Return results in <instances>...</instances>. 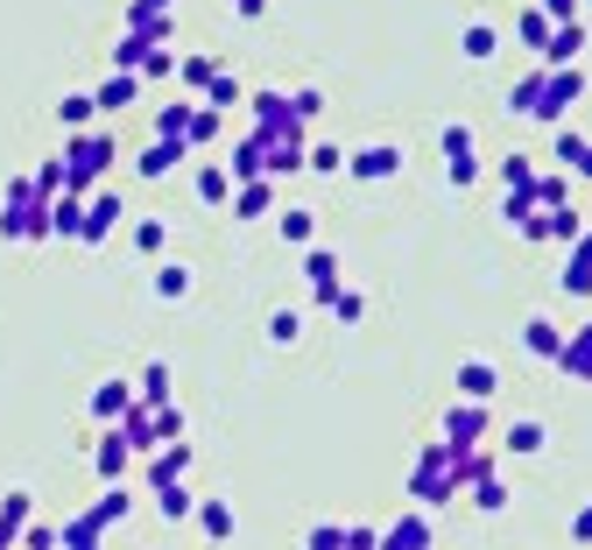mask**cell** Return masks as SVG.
I'll return each instance as SVG.
<instances>
[{"instance_id": "7", "label": "cell", "mask_w": 592, "mask_h": 550, "mask_svg": "<svg viewBox=\"0 0 592 550\" xmlns=\"http://www.w3.org/2000/svg\"><path fill=\"white\" fill-rule=\"evenodd\" d=\"M346 177H353V184H388V177H403V142H367L360 156H346Z\"/></svg>"}, {"instance_id": "41", "label": "cell", "mask_w": 592, "mask_h": 550, "mask_svg": "<svg viewBox=\"0 0 592 550\" xmlns=\"http://www.w3.org/2000/svg\"><path fill=\"white\" fill-rule=\"evenodd\" d=\"M135 79H163V85H169V79H177V50H169V43H148Z\"/></svg>"}, {"instance_id": "15", "label": "cell", "mask_w": 592, "mask_h": 550, "mask_svg": "<svg viewBox=\"0 0 592 550\" xmlns=\"http://www.w3.org/2000/svg\"><path fill=\"white\" fill-rule=\"evenodd\" d=\"M184 156H190V142H177V135H156V142H148L142 156H135V169H142L148 184H163V177H169V169H177Z\"/></svg>"}, {"instance_id": "2", "label": "cell", "mask_w": 592, "mask_h": 550, "mask_svg": "<svg viewBox=\"0 0 592 550\" xmlns=\"http://www.w3.org/2000/svg\"><path fill=\"white\" fill-rule=\"evenodd\" d=\"M64 163H71V177H79V191H92V184L113 177V163H121V142L100 135V127H71V135H64Z\"/></svg>"}, {"instance_id": "53", "label": "cell", "mask_w": 592, "mask_h": 550, "mask_svg": "<svg viewBox=\"0 0 592 550\" xmlns=\"http://www.w3.org/2000/svg\"><path fill=\"white\" fill-rule=\"evenodd\" d=\"M269 339H276V346H297V339H303V318H297V311H276V318H269Z\"/></svg>"}, {"instance_id": "33", "label": "cell", "mask_w": 592, "mask_h": 550, "mask_svg": "<svg viewBox=\"0 0 592 550\" xmlns=\"http://www.w3.org/2000/svg\"><path fill=\"white\" fill-rule=\"evenodd\" d=\"M550 29H558V22H550L537 0H522V14H515V35H522L529 50H543V43H550Z\"/></svg>"}, {"instance_id": "59", "label": "cell", "mask_w": 592, "mask_h": 550, "mask_svg": "<svg viewBox=\"0 0 592 550\" xmlns=\"http://www.w3.org/2000/svg\"><path fill=\"white\" fill-rule=\"evenodd\" d=\"M226 8H233V14H247V22H255V14H269V0H226Z\"/></svg>"}, {"instance_id": "35", "label": "cell", "mask_w": 592, "mask_h": 550, "mask_svg": "<svg viewBox=\"0 0 592 550\" xmlns=\"http://www.w3.org/2000/svg\"><path fill=\"white\" fill-rule=\"evenodd\" d=\"M35 191H43V198H64V191H79V177H71V163H64V156H50L43 169H35Z\"/></svg>"}, {"instance_id": "60", "label": "cell", "mask_w": 592, "mask_h": 550, "mask_svg": "<svg viewBox=\"0 0 592 550\" xmlns=\"http://www.w3.org/2000/svg\"><path fill=\"white\" fill-rule=\"evenodd\" d=\"M564 255H579V261H592V234H585V226H579V240H571Z\"/></svg>"}, {"instance_id": "28", "label": "cell", "mask_w": 592, "mask_h": 550, "mask_svg": "<svg viewBox=\"0 0 592 550\" xmlns=\"http://www.w3.org/2000/svg\"><path fill=\"white\" fill-rule=\"evenodd\" d=\"M198 100H205V106H219V113H233V106L247 100V85L233 79V71H212V79L198 85Z\"/></svg>"}, {"instance_id": "1", "label": "cell", "mask_w": 592, "mask_h": 550, "mask_svg": "<svg viewBox=\"0 0 592 550\" xmlns=\"http://www.w3.org/2000/svg\"><path fill=\"white\" fill-rule=\"evenodd\" d=\"M0 240H14V248H43L50 240V198L35 191V177H14L0 191Z\"/></svg>"}, {"instance_id": "23", "label": "cell", "mask_w": 592, "mask_h": 550, "mask_svg": "<svg viewBox=\"0 0 592 550\" xmlns=\"http://www.w3.org/2000/svg\"><path fill=\"white\" fill-rule=\"evenodd\" d=\"M558 169H564L571 184H592V142H585V135H571V127L558 135Z\"/></svg>"}, {"instance_id": "39", "label": "cell", "mask_w": 592, "mask_h": 550, "mask_svg": "<svg viewBox=\"0 0 592 550\" xmlns=\"http://www.w3.org/2000/svg\"><path fill=\"white\" fill-rule=\"evenodd\" d=\"M135 403H169V360H148V367H142Z\"/></svg>"}, {"instance_id": "19", "label": "cell", "mask_w": 592, "mask_h": 550, "mask_svg": "<svg viewBox=\"0 0 592 550\" xmlns=\"http://www.w3.org/2000/svg\"><path fill=\"white\" fill-rule=\"evenodd\" d=\"M190 522H198L212 543H233V537H240V516H233V501H198V508H190Z\"/></svg>"}, {"instance_id": "26", "label": "cell", "mask_w": 592, "mask_h": 550, "mask_svg": "<svg viewBox=\"0 0 592 550\" xmlns=\"http://www.w3.org/2000/svg\"><path fill=\"white\" fill-rule=\"evenodd\" d=\"M56 543H64V550H100V543H106V522L85 508V516H71L64 529H56Z\"/></svg>"}, {"instance_id": "10", "label": "cell", "mask_w": 592, "mask_h": 550, "mask_svg": "<svg viewBox=\"0 0 592 550\" xmlns=\"http://www.w3.org/2000/svg\"><path fill=\"white\" fill-rule=\"evenodd\" d=\"M311 303H318V311L324 318H339V325H360V318H367V297H360V290H346V282H311Z\"/></svg>"}, {"instance_id": "34", "label": "cell", "mask_w": 592, "mask_h": 550, "mask_svg": "<svg viewBox=\"0 0 592 550\" xmlns=\"http://www.w3.org/2000/svg\"><path fill=\"white\" fill-rule=\"evenodd\" d=\"M558 290H564L571 303H592V261H579V255H564V269H558Z\"/></svg>"}, {"instance_id": "11", "label": "cell", "mask_w": 592, "mask_h": 550, "mask_svg": "<svg viewBox=\"0 0 592 550\" xmlns=\"http://www.w3.org/2000/svg\"><path fill=\"white\" fill-rule=\"evenodd\" d=\"M437 543V529H430V508H409L395 529H381V543L374 550H430Z\"/></svg>"}, {"instance_id": "52", "label": "cell", "mask_w": 592, "mask_h": 550, "mask_svg": "<svg viewBox=\"0 0 592 550\" xmlns=\"http://www.w3.org/2000/svg\"><path fill=\"white\" fill-rule=\"evenodd\" d=\"M303 276H311V282H332V276H339V255H332V248H311V255H303Z\"/></svg>"}, {"instance_id": "17", "label": "cell", "mask_w": 592, "mask_h": 550, "mask_svg": "<svg viewBox=\"0 0 592 550\" xmlns=\"http://www.w3.org/2000/svg\"><path fill=\"white\" fill-rule=\"evenodd\" d=\"M142 459H148V487H163V480H184V473H190V445L169 438L156 452H142Z\"/></svg>"}, {"instance_id": "27", "label": "cell", "mask_w": 592, "mask_h": 550, "mask_svg": "<svg viewBox=\"0 0 592 550\" xmlns=\"http://www.w3.org/2000/svg\"><path fill=\"white\" fill-rule=\"evenodd\" d=\"M219 135H226V113L198 100V106H190V127H184V142H190V148H212Z\"/></svg>"}, {"instance_id": "37", "label": "cell", "mask_w": 592, "mask_h": 550, "mask_svg": "<svg viewBox=\"0 0 592 550\" xmlns=\"http://www.w3.org/2000/svg\"><path fill=\"white\" fill-rule=\"evenodd\" d=\"M156 297L163 303H184L190 297V269H184V261H156Z\"/></svg>"}, {"instance_id": "36", "label": "cell", "mask_w": 592, "mask_h": 550, "mask_svg": "<svg viewBox=\"0 0 592 550\" xmlns=\"http://www.w3.org/2000/svg\"><path fill=\"white\" fill-rule=\"evenodd\" d=\"M303 169H318V177H339V169H346V148H339V142H303Z\"/></svg>"}, {"instance_id": "56", "label": "cell", "mask_w": 592, "mask_h": 550, "mask_svg": "<svg viewBox=\"0 0 592 550\" xmlns=\"http://www.w3.org/2000/svg\"><path fill=\"white\" fill-rule=\"evenodd\" d=\"M529 177H537V163H529V156H508V163H501V184H508V191H522Z\"/></svg>"}, {"instance_id": "47", "label": "cell", "mask_w": 592, "mask_h": 550, "mask_svg": "<svg viewBox=\"0 0 592 550\" xmlns=\"http://www.w3.org/2000/svg\"><path fill=\"white\" fill-rule=\"evenodd\" d=\"M529 191H537V205H564L571 198V177H564V169H550V177H529Z\"/></svg>"}, {"instance_id": "16", "label": "cell", "mask_w": 592, "mask_h": 550, "mask_svg": "<svg viewBox=\"0 0 592 550\" xmlns=\"http://www.w3.org/2000/svg\"><path fill=\"white\" fill-rule=\"evenodd\" d=\"M579 56H585V14H579V22H558V29H550V43L537 50V64H579Z\"/></svg>"}, {"instance_id": "18", "label": "cell", "mask_w": 592, "mask_h": 550, "mask_svg": "<svg viewBox=\"0 0 592 550\" xmlns=\"http://www.w3.org/2000/svg\"><path fill=\"white\" fill-rule=\"evenodd\" d=\"M127 409H135V382H121V374H113V382L92 388V416H100V424H121Z\"/></svg>"}, {"instance_id": "8", "label": "cell", "mask_w": 592, "mask_h": 550, "mask_svg": "<svg viewBox=\"0 0 592 550\" xmlns=\"http://www.w3.org/2000/svg\"><path fill=\"white\" fill-rule=\"evenodd\" d=\"M276 198H282V184H276V177H240V184H233V198H226V212H233L240 226H255V219H269V212H276Z\"/></svg>"}, {"instance_id": "51", "label": "cell", "mask_w": 592, "mask_h": 550, "mask_svg": "<svg viewBox=\"0 0 592 550\" xmlns=\"http://www.w3.org/2000/svg\"><path fill=\"white\" fill-rule=\"evenodd\" d=\"M445 169H451V191H472V184H480V156H445Z\"/></svg>"}, {"instance_id": "13", "label": "cell", "mask_w": 592, "mask_h": 550, "mask_svg": "<svg viewBox=\"0 0 592 550\" xmlns=\"http://www.w3.org/2000/svg\"><path fill=\"white\" fill-rule=\"evenodd\" d=\"M92 473H100V480H127V473H135V445H127L113 424H106V438L92 445Z\"/></svg>"}, {"instance_id": "58", "label": "cell", "mask_w": 592, "mask_h": 550, "mask_svg": "<svg viewBox=\"0 0 592 550\" xmlns=\"http://www.w3.org/2000/svg\"><path fill=\"white\" fill-rule=\"evenodd\" d=\"M571 543H592V501L579 508V516H571Z\"/></svg>"}, {"instance_id": "61", "label": "cell", "mask_w": 592, "mask_h": 550, "mask_svg": "<svg viewBox=\"0 0 592 550\" xmlns=\"http://www.w3.org/2000/svg\"><path fill=\"white\" fill-rule=\"evenodd\" d=\"M585 8H592V0H585Z\"/></svg>"}, {"instance_id": "42", "label": "cell", "mask_w": 592, "mask_h": 550, "mask_svg": "<svg viewBox=\"0 0 592 550\" xmlns=\"http://www.w3.org/2000/svg\"><path fill=\"white\" fill-rule=\"evenodd\" d=\"M282 240H290V248H311V240H318V212L290 205V212H282Z\"/></svg>"}, {"instance_id": "6", "label": "cell", "mask_w": 592, "mask_h": 550, "mask_svg": "<svg viewBox=\"0 0 592 550\" xmlns=\"http://www.w3.org/2000/svg\"><path fill=\"white\" fill-rule=\"evenodd\" d=\"M487 430H494V409L472 403V395H458V403L445 409V430H437V438L445 445H487Z\"/></svg>"}, {"instance_id": "22", "label": "cell", "mask_w": 592, "mask_h": 550, "mask_svg": "<svg viewBox=\"0 0 592 550\" xmlns=\"http://www.w3.org/2000/svg\"><path fill=\"white\" fill-rule=\"evenodd\" d=\"M501 219H508V226H515V234H522V240H537V219H543L537 191H529V184H522V191H508V198H501Z\"/></svg>"}, {"instance_id": "12", "label": "cell", "mask_w": 592, "mask_h": 550, "mask_svg": "<svg viewBox=\"0 0 592 550\" xmlns=\"http://www.w3.org/2000/svg\"><path fill=\"white\" fill-rule=\"evenodd\" d=\"M550 367L571 374V382H592V318H585L579 332H564V346L550 353Z\"/></svg>"}, {"instance_id": "32", "label": "cell", "mask_w": 592, "mask_h": 550, "mask_svg": "<svg viewBox=\"0 0 592 550\" xmlns=\"http://www.w3.org/2000/svg\"><path fill=\"white\" fill-rule=\"evenodd\" d=\"M156 508H163V522H190V508H198V495H190L184 480H163V487H156Z\"/></svg>"}, {"instance_id": "31", "label": "cell", "mask_w": 592, "mask_h": 550, "mask_svg": "<svg viewBox=\"0 0 592 550\" xmlns=\"http://www.w3.org/2000/svg\"><path fill=\"white\" fill-rule=\"evenodd\" d=\"M190 191H198L205 212H226V198H233V177H226V169H198V184H190Z\"/></svg>"}, {"instance_id": "38", "label": "cell", "mask_w": 592, "mask_h": 550, "mask_svg": "<svg viewBox=\"0 0 592 550\" xmlns=\"http://www.w3.org/2000/svg\"><path fill=\"white\" fill-rule=\"evenodd\" d=\"M522 346H529V353H537V360H550V353H558V346H564V332H558V325H550V318H529V325H522Z\"/></svg>"}, {"instance_id": "49", "label": "cell", "mask_w": 592, "mask_h": 550, "mask_svg": "<svg viewBox=\"0 0 592 550\" xmlns=\"http://www.w3.org/2000/svg\"><path fill=\"white\" fill-rule=\"evenodd\" d=\"M212 71H219L212 56H177V79H169V85H190V92H198L205 79H212Z\"/></svg>"}, {"instance_id": "45", "label": "cell", "mask_w": 592, "mask_h": 550, "mask_svg": "<svg viewBox=\"0 0 592 550\" xmlns=\"http://www.w3.org/2000/svg\"><path fill=\"white\" fill-rule=\"evenodd\" d=\"M437 156H472V127L445 121V127H437Z\"/></svg>"}, {"instance_id": "29", "label": "cell", "mask_w": 592, "mask_h": 550, "mask_svg": "<svg viewBox=\"0 0 592 550\" xmlns=\"http://www.w3.org/2000/svg\"><path fill=\"white\" fill-rule=\"evenodd\" d=\"M543 445H550V430L537 424V416H515V424H508V452H515V459H537Z\"/></svg>"}, {"instance_id": "30", "label": "cell", "mask_w": 592, "mask_h": 550, "mask_svg": "<svg viewBox=\"0 0 592 550\" xmlns=\"http://www.w3.org/2000/svg\"><path fill=\"white\" fill-rule=\"evenodd\" d=\"M537 92H543V64L522 71V79L508 85V113H515V121H537Z\"/></svg>"}, {"instance_id": "44", "label": "cell", "mask_w": 592, "mask_h": 550, "mask_svg": "<svg viewBox=\"0 0 592 550\" xmlns=\"http://www.w3.org/2000/svg\"><path fill=\"white\" fill-rule=\"evenodd\" d=\"M92 113H100V106H92V92H64V100H56V121H64V127H92Z\"/></svg>"}, {"instance_id": "43", "label": "cell", "mask_w": 592, "mask_h": 550, "mask_svg": "<svg viewBox=\"0 0 592 550\" xmlns=\"http://www.w3.org/2000/svg\"><path fill=\"white\" fill-rule=\"evenodd\" d=\"M135 255H148V261L169 255V226H163V219H142V226H135Z\"/></svg>"}, {"instance_id": "48", "label": "cell", "mask_w": 592, "mask_h": 550, "mask_svg": "<svg viewBox=\"0 0 592 550\" xmlns=\"http://www.w3.org/2000/svg\"><path fill=\"white\" fill-rule=\"evenodd\" d=\"M190 106H198V100H169V106L156 113V135H177V142H184V127H190Z\"/></svg>"}, {"instance_id": "54", "label": "cell", "mask_w": 592, "mask_h": 550, "mask_svg": "<svg viewBox=\"0 0 592 550\" xmlns=\"http://www.w3.org/2000/svg\"><path fill=\"white\" fill-rule=\"evenodd\" d=\"M303 543H311V550H346V529H339V522H318V529H303Z\"/></svg>"}, {"instance_id": "55", "label": "cell", "mask_w": 592, "mask_h": 550, "mask_svg": "<svg viewBox=\"0 0 592 550\" xmlns=\"http://www.w3.org/2000/svg\"><path fill=\"white\" fill-rule=\"evenodd\" d=\"M290 113H297V121H303V127H311V121H318V113H324V92H311V85H303V92H290Z\"/></svg>"}, {"instance_id": "5", "label": "cell", "mask_w": 592, "mask_h": 550, "mask_svg": "<svg viewBox=\"0 0 592 550\" xmlns=\"http://www.w3.org/2000/svg\"><path fill=\"white\" fill-rule=\"evenodd\" d=\"M121 219H127L121 191H106V184H92V191H85V226H79V248H106V240L121 234Z\"/></svg>"}, {"instance_id": "9", "label": "cell", "mask_w": 592, "mask_h": 550, "mask_svg": "<svg viewBox=\"0 0 592 550\" xmlns=\"http://www.w3.org/2000/svg\"><path fill=\"white\" fill-rule=\"evenodd\" d=\"M127 35H142V43H169V29H177V0H127Z\"/></svg>"}, {"instance_id": "50", "label": "cell", "mask_w": 592, "mask_h": 550, "mask_svg": "<svg viewBox=\"0 0 592 550\" xmlns=\"http://www.w3.org/2000/svg\"><path fill=\"white\" fill-rule=\"evenodd\" d=\"M142 50H148L142 35H127V29H121V35H113V71H142Z\"/></svg>"}, {"instance_id": "25", "label": "cell", "mask_w": 592, "mask_h": 550, "mask_svg": "<svg viewBox=\"0 0 592 550\" xmlns=\"http://www.w3.org/2000/svg\"><path fill=\"white\" fill-rule=\"evenodd\" d=\"M494 388H501V374H494V360H458V395H472V403H487Z\"/></svg>"}, {"instance_id": "3", "label": "cell", "mask_w": 592, "mask_h": 550, "mask_svg": "<svg viewBox=\"0 0 592 550\" xmlns=\"http://www.w3.org/2000/svg\"><path fill=\"white\" fill-rule=\"evenodd\" d=\"M409 495H416V508H451L458 501V473H451V445L445 438L424 445V459H416V473H409Z\"/></svg>"}, {"instance_id": "57", "label": "cell", "mask_w": 592, "mask_h": 550, "mask_svg": "<svg viewBox=\"0 0 592 550\" xmlns=\"http://www.w3.org/2000/svg\"><path fill=\"white\" fill-rule=\"evenodd\" d=\"M537 8L550 14V22H579V14H585V0H537Z\"/></svg>"}, {"instance_id": "4", "label": "cell", "mask_w": 592, "mask_h": 550, "mask_svg": "<svg viewBox=\"0 0 592 550\" xmlns=\"http://www.w3.org/2000/svg\"><path fill=\"white\" fill-rule=\"evenodd\" d=\"M585 100V71L579 64H543V92H537V121L543 127H558L571 106Z\"/></svg>"}, {"instance_id": "20", "label": "cell", "mask_w": 592, "mask_h": 550, "mask_svg": "<svg viewBox=\"0 0 592 550\" xmlns=\"http://www.w3.org/2000/svg\"><path fill=\"white\" fill-rule=\"evenodd\" d=\"M261 148H269V135H261V127H255V135H240V142H226V177H261Z\"/></svg>"}, {"instance_id": "21", "label": "cell", "mask_w": 592, "mask_h": 550, "mask_svg": "<svg viewBox=\"0 0 592 550\" xmlns=\"http://www.w3.org/2000/svg\"><path fill=\"white\" fill-rule=\"evenodd\" d=\"M135 100H142V79H135V71H113V79L92 92V106H100V113H127Z\"/></svg>"}, {"instance_id": "40", "label": "cell", "mask_w": 592, "mask_h": 550, "mask_svg": "<svg viewBox=\"0 0 592 550\" xmlns=\"http://www.w3.org/2000/svg\"><path fill=\"white\" fill-rule=\"evenodd\" d=\"M127 508H135V501H127V487H121V480H106V495L92 501V516H100L106 529H121V522H127Z\"/></svg>"}, {"instance_id": "46", "label": "cell", "mask_w": 592, "mask_h": 550, "mask_svg": "<svg viewBox=\"0 0 592 550\" xmlns=\"http://www.w3.org/2000/svg\"><path fill=\"white\" fill-rule=\"evenodd\" d=\"M22 522H29V495H8V501H0V543L22 537Z\"/></svg>"}, {"instance_id": "24", "label": "cell", "mask_w": 592, "mask_h": 550, "mask_svg": "<svg viewBox=\"0 0 592 550\" xmlns=\"http://www.w3.org/2000/svg\"><path fill=\"white\" fill-rule=\"evenodd\" d=\"M494 50H501V29L494 22H466L458 29V56H466V64H487Z\"/></svg>"}, {"instance_id": "14", "label": "cell", "mask_w": 592, "mask_h": 550, "mask_svg": "<svg viewBox=\"0 0 592 550\" xmlns=\"http://www.w3.org/2000/svg\"><path fill=\"white\" fill-rule=\"evenodd\" d=\"M458 495L480 508V516H501V508H508V473H501V466H487V473H472V480L458 487Z\"/></svg>"}]
</instances>
